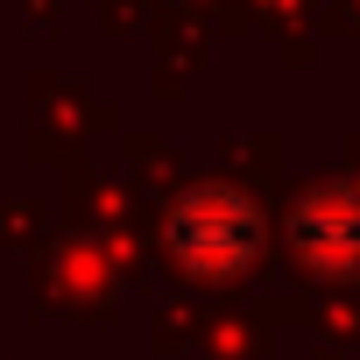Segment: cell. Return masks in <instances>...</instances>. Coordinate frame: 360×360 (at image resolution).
<instances>
[{"instance_id":"1","label":"cell","mask_w":360,"mask_h":360,"mask_svg":"<svg viewBox=\"0 0 360 360\" xmlns=\"http://www.w3.org/2000/svg\"><path fill=\"white\" fill-rule=\"evenodd\" d=\"M169 248L184 255L198 276L240 269L248 248H255V212H248V198H240V191H219V184L184 191L176 212H169Z\"/></svg>"},{"instance_id":"2","label":"cell","mask_w":360,"mask_h":360,"mask_svg":"<svg viewBox=\"0 0 360 360\" xmlns=\"http://www.w3.org/2000/svg\"><path fill=\"white\" fill-rule=\"evenodd\" d=\"M297 240H304L311 262H325V269H353V262H360V205H353L346 191L311 198L304 219H297Z\"/></svg>"}]
</instances>
